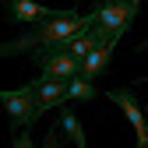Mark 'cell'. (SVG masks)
<instances>
[{
	"mask_svg": "<svg viewBox=\"0 0 148 148\" xmlns=\"http://www.w3.org/2000/svg\"><path fill=\"white\" fill-rule=\"evenodd\" d=\"M57 113H60V131L71 138V145H74V148H88V145H85V127L78 123V116H74L71 102H67V106H60Z\"/></svg>",
	"mask_w": 148,
	"mask_h": 148,
	"instance_id": "obj_9",
	"label": "cell"
},
{
	"mask_svg": "<svg viewBox=\"0 0 148 148\" xmlns=\"http://www.w3.org/2000/svg\"><path fill=\"white\" fill-rule=\"evenodd\" d=\"M67 92H71V81L67 78H35V113L39 116H46V113H53V109H60V106H67L71 99H67Z\"/></svg>",
	"mask_w": 148,
	"mask_h": 148,
	"instance_id": "obj_5",
	"label": "cell"
},
{
	"mask_svg": "<svg viewBox=\"0 0 148 148\" xmlns=\"http://www.w3.org/2000/svg\"><path fill=\"white\" fill-rule=\"evenodd\" d=\"M95 95H99V88L92 85L88 78H81V74H74V78H71V92H67L71 102H92Z\"/></svg>",
	"mask_w": 148,
	"mask_h": 148,
	"instance_id": "obj_10",
	"label": "cell"
},
{
	"mask_svg": "<svg viewBox=\"0 0 148 148\" xmlns=\"http://www.w3.org/2000/svg\"><path fill=\"white\" fill-rule=\"evenodd\" d=\"M35 64H39V78H74V74H81V60H74L71 53L64 49V46H57V49H42V53H35L32 57Z\"/></svg>",
	"mask_w": 148,
	"mask_h": 148,
	"instance_id": "obj_4",
	"label": "cell"
},
{
	"mask_svg": "<svg viewBox=\"0 0 148 148\" xmlns=\"http://www.w3.org/2000/svg\"><path fill=\"white\" fill-rule=\"evenodd\" d=\"M145 113H148V106H145Z\"/></svg>",
	"mask_w": 148,
	"mask_h": 148,
	"instance_id": "obj_16",
	"label": "cell"
},
{
	"mask_svg": "<svg viewBox=\"0 0 148 148\" xmlns=\"http://www.w3.org/2000/svg\"><path fill=\"white\" fill-rule=\"evenodd\" d=\"M141 81H148V78H141Z\"/></svg>",
	"mask_w": 148,
	"mask_h": 148,
	"instance_id": "obj_17",
	"label": "cell"
},
{
	"mask_svg": "<svg viewBox=\"0 0 148 148\" xmlns=\"http://www.w3.org/2000/svg\"><path fill=\"white\" fill-rule=\"evenodd\" d=\"M42 148H60V134L53 131V127L46 131V141H42Z\"/></svg>",
	"mask_w": 148,
	"mask_h": 148,
	"instance_id": "obj_12",
	"label": "cell"
},
{
	"mask_svg": "<svg viewBox=\"0 0 148 148\" xmlns=\"http://www.w3.org/2000/svg\"><path fill=\"white\" fill-rule=\"evenodd\" d=\"M0 106H4L7 116H11V131L32 127L35 120H39V113H35V81H28L21 88H11V92L0 88Z\"/></svg>",
	"mask_w": 148,
	"mask_h": 148,
	"instance_id": "obj_2",
	"label": "cell"
},
{
	"mask_svg": "<svg viewBox=\"0 0 148 148\" xmlns=\"http://www.w3.org/2000/svg\"><path fill=\"white\" fill-rule=\"evenodd\" d=\"M95 25V14H78V11H57L53 18L39 25H28V32L14 35V39L0 42V57H18V53H42V49H57L67 39H74L78 32Z\"/></svg>",
	"mask_w": 148,
	"mask_h": 148,
	"instance_id": "obj_1",
	"label": "cell"
},
{
	"mask_svg": "<svg viewBox=\"0 0 148 148\" xmlns=\"http://www.w3.org/2000/svg\"><path fill=\"white\" fill-rule=\"evenodd\" d=\"M95 14V25L106 28L113 39H120V35L131 28V21L138 18V4H131V0H113V4H102L92 11Z\"/></svg>",
	"mask_w": 148,
	"mask_h": 148,
	"instance_id": "obj_3",
	"label": "cell"
},
{
	"mask_svg": "<svg viewBox=\"0 0 148 148\" xmlns=\"http://www.w3.org/2000/svg\"><path fill=\"white\" fill-rule=\"evenodd\" d=\"M109 102L120 106L127 113V120H131V127H134V138H138V148H148V116H145V109L138 106L134 92L131 88H113V92H109Z\"/></svg>",
	"mask_w": 148,
	"mask_h": 148,
	"instance_id": "obj_6",
	"label": "cell"
},
{
	"mask_svg": "<svg viewBox=\"0 0 148 148\" xmlns=\"http://www.w3.org/2000/svg\"><path fill=\"white\" fill-rule=\"evenodd\" d=\"M116 42L120 39H113V35H109V39H102L95 49L88 53V57L81 60V78H88V81H95L99 74L106 71V64H109V57H113V49H116Z\"/></svg>",
	"mask_w": 148,
	"mask_h": 148,
	"instance_id": "obj_8",
	"label": "cell"
},
{
	"mask_svg": "<svg viewBox=\"0 0 148 148\" xmlns=\"http://www.w3.org/2000/svg\"><path fill=\"white\" fill-rule=\"evenodd\" d=\"M102 4H113V0H99V7H102Z\"/></svg>",
	"mask_w": 148,
	"mask_h": 148,
	"instance_id": "obj_14",
	"label": "cell"
},
{
	"mask_svg": "<svg viewBox=\"0 0 148 148\" xmlns=\"http://www.w3.org/2000/svg\"><path fill=\"white\" fill-rule=\"evenodd\" d=\"M141 53H148V39H145V42H141Z\"/></svg>",
	"mask_w": 148,
	"mask_h": 148,
	"instance_id": "obj_13",
	"label": "cell"
},
{
	"mask_svg": "<svg viewBox=\"0 0 148 148\" xmlns=\"http://www.w3.org/2000/svg\"><path fill=\"white\" fill-rule=\"evenodd\" d=\"M11 148H35V145H32V134H28V127H25V131H11Z\"/></svg>",
	"mask_w": 148,
	"mask_h": 148,
	"instance_id": "obj_11",
	"label": "cell"
},
{
	"mask_svg": "<svg viewBox=\"0 0 148 148\" xmlns=\"http://www.w3.org/2000/svg\"><path fill=\"white\" fill-rule=\"evenodd\" d=\"M57 11L39 4V0H4V18L7 25H39L46 18H53Z\"/></svg>",
	"mask_w": 148,
	"mask_h": 148,
	"instance_id": "obj_7",
	"label": "cell"
},
{
	"mask_svg": "<svg viewBox=\"0 0 148 148\" xmlns=\"http://www.w3.org/2000/svg\"><path fill=\"white\" fill-rule=\"evenodd\" d=\"M131 4H138V7H141V0H131Z\"/></svg>",
	"mask_w": 148,
	"mask_h": 148,
	"instance_id": "obj_15",
	"label": "cell"
}]
</instances>
